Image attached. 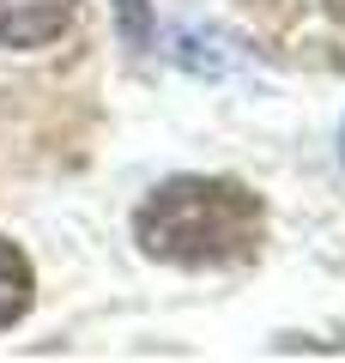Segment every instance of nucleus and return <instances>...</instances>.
<instances>
[{
  "label": "nucleus",
  "mask_w": 345,
  "mask_h": 363,
  "mask_svg": "<svg viewBox=\"0 0 345 363\" xmlns=\"http://www.w3.org/2000/svg\"><path fill=\"white\" fill-rule=\"evenodd\" d=\"M267 212L243 182L176 176L133 212V242L170 267H230L261 248Z\"/></svg>",
  "instance_id": "f257e3e1"
},
{
  "label": "nucleus",
  "mask_w": 345,
  "mask_h": 363,
  "mask_svg": "<svg viewBox=\"0 0 345 363\" xmlns=\"http://www.w3.org/2000/svg\"><path fill=\"white\" fill-rule=\"evenodd\" d=\"M79 0H0V43L6 49H43L73 25Z\"/></svg>",
  "instance_id": "f03ea898"
},
{
  "label": "nucleus",
  "mask_w": 345,
  "mask_h": 363,
  "mask_svg": "<svg viewBox=\"0 0 345 363\" xmlns=\"http://www.w3.org/2000/svg\"><path fill=\"white\" fill-rule=\"evenodd\" d=\"M31 297H37V272H31L25 248H13L0 236V327H13L31 315Z\"/></svg>",
  "instance_id": "7ed1b4c3"
},
{
  "label": "nucleus",
  "mask_w": 345,
  "mask_h": 363,
  "mask_svg": "<svg viewBox=\"0 0 345 363\" xmlns=\"http://www.w3.org/2000/svg\"><path fill=\"white\" fill-rule=\"evenodd\" d=\"M115 25H121V43H128L133 55L152 49L158 25H152V0H115Z\"/></svg>",
  "instance_id": "20e7f679"
},
{
  "label": "nucleus",
  "mask_w": 345,
  "mask_h": 363,
  "mask_svg": "<svg viewBox=\"0 0 345 363\" xmlns=\"http://www.w3.org/2000/svg\"><path fill=\"white\" fill-rule=\"evenodd\" d=\"M339 157H345V128H339Z\"/></svg>",
  "instance_id": "39448f33"
}]
</instances>
